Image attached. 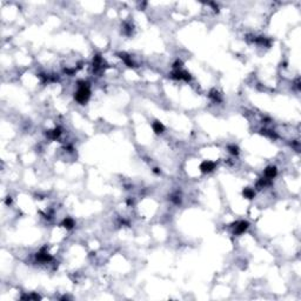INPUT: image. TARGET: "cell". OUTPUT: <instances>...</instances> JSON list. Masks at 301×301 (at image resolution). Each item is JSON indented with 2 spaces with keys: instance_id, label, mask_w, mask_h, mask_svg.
Returning <instances> with one entry per match:
<instances>
[{
  "instance_id": "6da1fadb",
  "label": "cell",
  "mask_w": 301,
  "mask_h": 301,
  "mask_svg": "<svg viewBox=\"0 0 301 301\" xmlns=\"http://www.w3.org/2000/svg\"><path fill=\"white\" fill-rule=\"evenodd\" d=\"M90 98V88L87 86V84L80 85L77 94H75V100L79 101L80 104H84L87 101V99Z\"/></svg>"
},
{
  "instance_id": "7a4b0ae2",
  "label": "cell",
  "mask_w": 301,
  "mask_h": 301,
  "mask_svg": "<svg viewBox=\"0 0 301 301\" xmlns=\"http://www.w3.org/2000/svg\"><path fill=\"white\" fill-rule=\"evenodd\" d=\"M214 167H215V164H214V163H212V161H205V163H202V165H201V171H202L203 173L211 172L212 170H214Z\"/></svg>"
},
{
  "instance_id": "3957f363",
  "label": "cell",
  "mask_w": 301,
  "mask_h": 301,
  "mask_svg": "<svg viewBox=\"0 0 301 301\" xmlns=\"http://www.w3.org/2000/svg\"><path fill=\"white\" fill-rule=\"evenodd\" d=\"M247 228H248V222L241 221V222H239V223L235 226V232H237V233H242V232H245Z\"/></svg>"
},
{
  "instance_id": "277c9868",
  "label": "cell",
  "mask_w": 301,
  "mask_h": 301,
  "mask_svg": "<svg viewBox=\"0 0 301 301\" xmlns=\"http://www.w3.org/2000/svg\"><path fill=\"white\" fill-rule=\"evenodd\" d=\"M265 174L268 179H273V177H275V174H276V168L275 167H268L265 171Z\"/></svg>"
},
{
  "instance_id": "5b68a950",
  "label": "cell",
  "mask_w": 301,
  "mask_h": 301,
  "mask_svg": "<svg viewBox=\"0 0 301 301\" xmlns=\"http://www.w3.org/2000/svg\"><path fill=\"white\" fill-rule=\"evenodd\" d=\"M153 128H154V131H155L157 133H161V132L164 131V126H163V124H160L159 121H155V122L153 124Z\"/></svg>"
},
{
  "instance_id": "8992f818",
  "label": "cell",
  "mask_w": 301,
  "mask_h": 301,
  "mask_svg": "<svg viewBox=\"0 0 301 301\" xmlns=\"http://www.w3.org/2000/svg\"><path fill=\"white\" fill-rule=\"evenodd\" d=\"M62 225L65 226V227H67V228H72L73 226H74V222H73L72 219H65L64 222H62Z\"/></svg>"
},
{
  "instance_id": "52a82bcc",
  "label": "cell",
  "mask_w": 301,
  "mask_h": 301,
  "mask_svg": "<svg viewBox=\"0 0 301 301\" xmlns=\"http://www.w3.org/2000/svg\"><path fill=\"white\" fill-rule=\"evenodd\" d=\"M244 195H246L247 198H253V195H254V192L253 191H251V189H246L245 192H244Z\"/></svg>"
}]
</instances>
